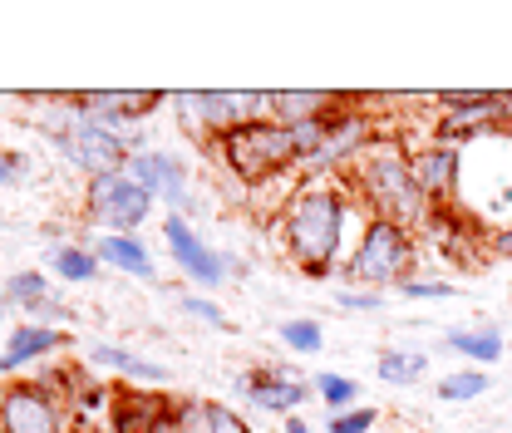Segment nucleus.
Returning <instances> with one entry per match:
<instances>
[{
  "instance_id": "nucleus-1",
  "label": "nucleus",
  "mask_w": 512,
  "mask_h": 433,
  "mask_svg": "<svg viewBox=\"0 0 512 433\" xmlns=\"http://www.w3.org/2000/svg\"><path fill=\"white\" fill-rule=\"evenodd\" d=\"M355 192L345 187V178H306L286 202H281V217H276V232H281V247L286 256L311 276L325 281L335 266H345L350 256V232H355Z\"/></svg>"
},
{
  "instance_id": "nucleus-2",
  "label": "nucleus",
  "mask_w": 512,
  "mask_h": 433,
  "mask_svg": "<svg viewBox=\"0 0 512 433\" xmlns=\"http://www.w3.org/2000/svg\"><path fill=\"white\" fill-rule=\"evenodd\" d=\"M340 178L355 192V202L365 207V217H384V222H394L404 232H424L434 222V212H439L429 202V192L419 187V178H414L409 153L399 143H389V138L365 143Z\"/></svg>"
},
{
  "instance_id": "nucleus-3",
  "label": "nucleus",
  "mask_w": 512,
  "mask_h": 433,
  "mask_svg": "<svg viewBox=\"0 0 512 433\" xmlns=\"http://www.w3.org/2000/svg\"><path fill=\"white\" fill-rule=\"evenodd\" d=\"M340 271L355 286H365V291L404 286L409 276H419V242H414V232H404V227H394L384 217H365Z\"/></svg>"
},
{
  "instance_id": "nucleus-4",
  "label": "nucleus",
  "mask_w": 512,
  "mask_h": 433,
  "mask_svg": "<svg viewBox=\"0 0 512 433\" xmlns=\"http://www.w3.org/2000/svg\"><path fill=\"white\" fill-rule=\"evenodd\" d=\"M50 109L55 114H40V128L50 133V143L60 148L64 158L84 173V178H99V173H119L128 158H133V148H128L119 133H109L104 124H94L84 109H74L69 104V94H50Z\"/></svg>"
},
{
  "instance_id": "nucleus-5",
  "label": "nucleus",
  "mask_w": 512,
  "mask_h": 433,
  "mask_svg": "<svg viewBox=\"0 0 512 433\" xmlns=\"http://www.w3.org/2000/svg\"><path fill=\"white\" fill-rule=\"evenodd\" d=\"M212 153L247 187L271 183L276 173L301 168V158H296V133L286 124H276V119H261V124H242V128H232V133H222V138L212 143Z\"/></svg>"
},
{
  "instance_id": "nucleus-6",
  "label": "nucleus",
  "mask_w": 512,
  "mask_h": 433,
  "mask_svg": "<svg viewBox=\"0 0 512 433\" xmlns=\"http://www.w3.org/2000/svg\"><path fill=\"white\" fill-rule=\"evenodd\" d=\"M173 104H178V119L202 143H217L232 128L271 119V94H261V89H202V94H178Z\"/></svg>"
},
{
  "instance_id": "nucleus-7",
  "label": "nucleus",
  "mask_w": 512,
  "mask_h": 433,
  "mask_svg": "<svg viewBox=\"0 0 512 433\" xmlns=\"http://www.w3.org/2000/svg\"><path fill=\"white\" fill-rule=\"evenodd\" d=\"M439 114H434V138L453 143V148H468V143H483L493 133H503V94H488V89H448L434 99Z\"/></svg>"
},
{
  "instance_id": "nucleus-8",
  "label": "nucleus",
  "mask_w": 512,
  "mask_h": 433,
  "mask_svg": "<svg viewBox=\"0 0 512 433\" xmlns=\"http://www.w3.org/2000/svg\"><path fill=\"white\" fill-rule=\"evenodd\" d=\"M74 424V404L40 379H15L0 389V433H69Z\"/></svg>"
},
{
  "instance_id": "nucleus-9",
  "label": "nucleus",
  "mask_w": 512,
  "mask_h": 433,
  "mask_svg": "<svg viewBox=\"0 0 512 433\" xmlns=\"http://www.w3.org/2000/svg\"><path fill=\"white\" fill-rule=\"evenodd\" d=\"M84 202H89V217L104 222V227L119 232V237H138V227H143L148 212H153V197L133 183L124 168H119V173H99V178H89Z\"/></svg>"
},
{
  "instance_id": "nucleus-10",
  "label": "nucleus",
  "mask_w": 512,
  "mask_h": 433,
  "mask_svg": "<svg viewBox=\"0 0 512 433\" xmlns=\"http://www.w3.org/2000/svg\"><path fill=\"white\" fill-rule=\"evenodd\" d=\"M124 173L143 187L153 202H168L178 217L192 212V192H188V168L178 163V153H158V148H133V158L124 163Z\"/></svg>"
},
{
  "instance_id": "nucleus-11",
  "label": "nucleus",
  "mask_w": 512,
  "mask_h": 433,
  "mask_svg": "<svg viewBox=\"0 0 512 433\" xmlns=\"http://www.w3.org/2000/svg\"><path fill=\"white\" fill-rule=\"evenodd\" d=\"M69 104L84 109L94 124H104L109 133H119L133 148L128 128H138L158 104H168V94H158V89H143V94H133V89H99V94H69Z\"/></svg>"
},
{
  "instance_id": "nucleus-12",
  "label": "nucleus",
  "mask_w": 512,
  "mask_h": 433,
  "mask_svg": "<svg viewBox=\"0 0 512 433\" xmlns=\"http://www.w3.org/2000/svg\"><path fill=\"white\" fill-rule=\"evenodd\" d=\"M163 242H168L173 261H178V271L188 276L192 286H222V281H227V256H217V251L207 247V242L192 232L188 217L168 212V222H163Z\"/></svg>"
},
{
  "instance_id": "nucleus-13",
  "label": "nucleus",
  "mask_w": 512,
  "mask_h": 433,
  "mask_svg": "<svg viewBox=\"0 0 512 433\" xmlns=\"http://www.w3.org/2000/svg\"><path fill=\"white\" fill-rule=\"evenodd\" d=\"M242 394L252 399L256 409L291 419V414H301V404H306L316 389H311V384H306L296 370H286V365H261V370L242 374Z\"/></svg>"
},
{
  "instance_id": "nucleus-14",
  "label": "nucleus",
  "mask_w": 512,
  "mask_h": 433,
  "mask_svg": "<svg viewBox=\"0 0 512 433\" xmlns=\"http://www.w3.org/2000/svg\"><path fill=\"white\" fill-rule=\"evenodd\" d=\"M409 163H414V178L429 192L434 207H458V192H463V148L434 138V143L414 148Z\"/></svg>"
},
{
  "instance_id": "nucleus-15",
  "label": "nucleus",
  "mask_w": 512,
  "mask_h": 433,
  "mask_svg": "<svg viewBox=\"0 0 512 433\" xmlns=\"http://www.w3.org/2000/svg\"><path fill=\"white\" fill-rule=\"evenodd\" d=\"M168 409H173V399H163V394H153V389H114L109 433H148Z\"/></svg>"
},
{
  "instance_id": "nucleus-16",
  "label": "nucleus",
  "mask_w": 512,
  "mask_h": 433,
  "mask_svg": "<svg viewBox=\"0 0 512 433\" xmlns=\"http://www.w3.org/2000/svg\"><path fill=\"white\" fill-rule=\"evenodd\" d=\"M64 345H69V340H64V330H55V325H15L10 340H5V350H0V374L25 370V365L55 355Z\"/></svg>"
},
{
  "instance_id": "nucleus-17",
  "label": "nucleus",
  "mask_w": 512,
  "mask_h": 433,
  "mask_svg": "<svg viewBox=\"0 0 512 433\" xmlns=\"http://www.w3.org/2000/svg\"><path fill=\"white\" fill-rule=\"evenodd\" d=\"M340 109V94L330 89H276L271 94V119L286 128L311 124V119H330Z\"/></svg>"
},
{
  "instance_id": "nucleus-18",
  "label": "nucleus",
  "mask_w": 512,
  "mask_h": 433,
  "mask_svg": "<svg viewBox=\"0 0 512 433\" xmlns=\"http://www.w3.org/2000/svg\"><path fill=\"white\" fill-rule=\"evenodd\" d=\"M94 256H99L104 266H114V271H128V276H138V281H153V276H158L153 256H148V247H143L138 237H119V232H104V237L94 242Z\"/></svg>"
},
{
  "instance_id": "nucleus-19",
  "label": "nucleus",
  "mask_w": 512,
  "mask_h": 433,
  "mask_svg": "<svg viewBox=\"0 0 512 433\" xmlns=\"http://www.w3.org/2000/svg\"><path fill=\"white\" fill-rule=\"evenodd\" d=\"M448 350L463 355L473 370H488L503 360V330L493 325H463V330H448Z\"/></svg>"
},
{
  "instance_id": "nucleus-20",
  "label": "nucleus",
  "mask_w": 512,
  "mask_h": 433,
  "mask_svg": "<svg viewBox=\"0 0 512 433\" xmlns=\"http://www.w3.org/2000/svg\"><path fill=\"white\" fill-rule=\"evenodd\" d=\"M89 360L104 365V370H119L124 379H133V384H168V370H163V365L133 355V350H124V345H94Z\"/></svg>"
},
{
  "instance_id": "nucleus-21",
  "label": "nucleus",
  "mask_w": 512,
  "mask_h": 433,
  "mask_svg": "<svg viewBox=\"0 0 512 433\" xmlns=\"http://www.w3.org/2000/svg\"><path fill=\"white\" fill-rule=\"evenodd\" d=\"M375 374L384 384H394V389H409V384H419L429 374V350H380Z\"/></svg>"
},
{
  "instance_id": "nucleus-22",
  "label": "nucleus",
  "mask_w": 512,
  "mask_h": 433,
  "mask_svg": "<svg viewBox=\"0 0 512 433\" xmlns=\"http://www.w3.org/2000/svg\"><path fill=\"white\" fill-rule=\"evenodd\" d=\"M5 296H10V306H20V310H45L50 296H55V286H50L45 271H15L5 281Z\"/></svg>"
},
{
  "instance_id": "nucleus-23",
  "label": "nucleus",
  "mask_w": 512,
  "mask_h": 433,
  "mask_svg": "<svg viewBox=\"0 0 512 433\" xmlns=\"http://www.w3.org/2000/svg\"><path fill=\"white\" fill-rule=\"evenodd\" d=\"M311 389H316V399L330 409V414H345V409H355V404H360V379H350V374L325 370V374L311 379Z\"/></svg>"
},
{
  "instance_id": "nucleus-24",
  "label": "nucleus",
  "mask_w": 512,
  "mask_h": 433,
  "mask_svg": "<svg viewBox=\"0 0 512 433\" xmlns=\"http://www.w3.org/2000/svg\"><path fill=\"white\" fill-rule=\"evenodd\" d=\"M50 266L60 271V281H74V286H79V281H94L104 261L94 256V247H69V242H64V247L50 251Z\"/></svg>"
},
{
  "instance_id": "nucleus-25",
  "label": "nucleus",
  "mask_w": 512,
  "mask_h": 433,
  "mask_svg": "<svg viewBox=\"0 0 512 433\" xmlns=\"http://www.w3.org/2000/svg\"><path fill=\"white\" fill-rule=\"evenodd\" d=\"M281 345L291 350V355H316V350H325V330H320V320H311V315H291V320H281Z\"/></svg>"
},
{
  "instance_id": "nucleus-26",
  "label": "nucleus",
  "mask_w": 512,
  "mask_h": 433,
  "mask_svg": "<svg viewBox=\"0 0 512 433\" xmlns=\"http://www.w3.org/2000/svg\"><path fill=\"white\" fill-rule=\"evenodd\" d=\"M483 389H493V384H488V370H473V365H468V370L444 374L434 394H439L444 404H473V399H478Z\"/></svg>"
},
{
  "instance_id": "nucleus-27",
  "label": "nucleus",
  "mask_w": 512,
  "mask_h": 433,
  "mask_svg": "<svg viewBox=\"0 0 512 433\" xmlns=\"http://www.w3.org/2000/svg\"><path fill=\"white\" fill-rule=\"evenodd\" d=\"M380 424V414L370 409V404H355V409H345V414H330L325 419V433H370Z\"/></svg>"
},
{
  "instance_id": "nucleus-28",
  "label": "nucleus",
  "mask_w": 512,
  "mask_h": 433,
  "mask_svg": "<svg viewBox=\"0 0 512 433\" xmlns=\"http://www.w3.org/2000/svg\"><path fill=\"white\" fill-rule=\"evenodd\" d=\"M173 414H178V433H207L212 399H178V404H173Z\"/></svg>"
},
{
  "instance_id": "nucleus-29",
  "label": "nucleus",
  "mask_w": 512,
  "mask_h": 433,
  "mask_svg": "<svg viewBox=\"0 0 512 433\" xmlns=\"http://www.w3.org/2000/svg\"><path fill=\"white\" fill-rule=\"evenodd\" d=\"M409 301H448L453 296V281H434V276H409L404 286H399Z\"/></svg>"
},
{
  "instance_id": "nucleus-30",
  "label": "nucleus",
  "mask_w": 512,
  "mask_h": 433,
  "mask_svg": "<svg viewBox=\"0 0 512 433\" xmlns=\"http://www.w3.org/2000/svg\"><path fill=\"white\" fill-rule=\"evenodd\" d=\"M178 310H188L192 320H202V325H217V330H232V320L217 310V301H207V296H178Z\"/></svg>"
},
{
  "instance_id": "nucleus-31",
  "label": "nucleus",
  "mask_w": 512,
  "mask_h": 433,
  "mask_svg": "<svg viewBox=\"0 0 512 433\" xmlns=\"http://www.w3.org/2000/svg\"><path fill=\"white\" fill-rule=\"evenodd\" d=\"M207 433H252V424H247V419H242L237 409H227V404H212Z\"/></svg>"
},
{
  "instance_id": "nucleus-32",
  "label": "nucleus",
  "mask_w": 512,
  "mask_h": 433,
  "mask_svg": "<svg viewBox=\"0 0 512 433\" xmlns=\"http://www.w3.org/2000/svg\"><path fill=\"white\" fill-rule=\"evenodd\" d=\"M335 306L340 310H380L384 291H365V286H355V291H340V296H335Z\"/></svg>"
},
{
  "instance_id": "nucleus-33",
  "label": "nucleus",
  "mask_w": 512,
  "mask_h": 433,
  "mask_svg": "<svg viewBox=\"0 0 512 433\" xmlns=\"http://www.w3.org/2000/svg\"><path fill=\"white\" fill-rule=\"evenodd\" d=\"M30 173V163H25V153H15V148H0V187L20 183Z\"/></svg>"
},
{
  "instance_id": "nucleus-34",
  "label": "nucleus",
  "mask_w": 512,
  "mask_h": 433,
  "mask_svg": "<svg viewBox=\"0 0 512 433\" xmlns=\"http://www.w3.org/2000/svg\"><path fill=\"white\" fill-rule=\"evenodd\" d=\"M488 247H493V256L512 261V222H508V227H493V242H488Z\"/></svg>"
},
{
  "instance_id": "nucleus-35",
  "label": "nucleus",
  "mask_w": 512,
  "mask_h": 433,
  "mask_svg": "<svg viewBox=\"0 0 512 433\" xmlns=\"http://www.w3.org/2000/svg\"><path fill=\"white\" fill-rule=\"evenodd\" d=\"M281 433H316V429H311L301 414H291V419H281Z\"/></svg>"
},
{
  "instance_id": "nucleus-36",
  "label": "nucleus",
  "mask_w": 512,
  "mask_h": 433,
  "mask_svg": "<svg viewBox=\"0 0 512 433\" xmlns=\"http://www.w3.org/2000/svg\"><path fill=\"white\" fill-rule=\"evenodd\" d=\"M148 433H178V414L168 409V414H163V419H158V424H153V429H148Z\"/></svg>"
},
{
  "instance_id": "nucleus-37",
  "label": "nucleus",
  "mask_w": 512,
  "mask_h": 433,
  "mask_svg": "<svg viewBox=\"0 0 512 433\" xmlns=\"http://www.w3.org/2000/svg\"><path fill=\"white\" fill-rule=\"evenodd\" d=\"M5 315H10V296L0 291V320H5Z\"/></svg>"
},
{
  "instance_id": "nucleus-38",
  "label": "nucleus",
  "mask_w": 512,
  "mask_h": 433,
  "mask_svg": "<svg viewBox=\"0 0 512 433\" xmlns=\"http://www.w3.org/2000/svg\"><path fill=\"white\" fill-rule=\"evenodd\" d=\"M508 433H512V429H508Z\"/></svg>"
}]
</instances>
